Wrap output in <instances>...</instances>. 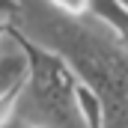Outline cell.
I'll use <instances>...</instances> for the list:
<instances>
[{"label": "cell", "instance_id": "cell-8", "mask_svg": "<svg viewBox=\"0 0 128 128\" xmlns=\"http://www.w3.org/2000/svg\"><path fill=\"white\" fill-rule=\"evenodd\" d=\"M15 96H18V92L0 98V128H6V125H9V119H12V110H15Z\"/></svg>", "mask_w": 128, "mask_h": 128}, {"label": "cell", "instance_id": "cell-3", "mask_svg": "<svg viewBox=\"0 0 128 128\" xmlns=\"http://www.w3.org/2000/svg\"><path fill=\"white\" fill-rule=\"evenodd\" d=\"M30 74V57H27V48L21 42V36L12 30H6V36L0 39V98L12 96L24 86Z\"/></svg>", "mask_w": 128, "mask_h": 128}, {"label": "cell", "instance_id": "cell-10", "mask_svg": "<svg viewBox=\"0 0 128 128\" xmlns=\"http://www.w3.org/2000/svg\"><path fill=\"white\" fill-rule=\"evenodd\" d=\"M6 30H9V24H0V39L6 36Z\"/></svg>", "mask_w": 128, "mask_h": 128}, {"label": "cell", "instance_id": "cell-4", "mask_svg": "<svg viewBox=\"0 0 128 128\" xmlns=\"http://www.w3.org/2000/svg\"><path fill=\"white\" fill-rule=\"evenodd\" d=\"M78 107H80V116H84L86 128H104V104H101V98H98L86 84H80V80H78Z\"/></svg>", "mask_w": 128, "mask_h": 128}, {"label": "cell", "instance_id": "cell-11", "mask_svg": "<svg viewBox=\"0 0 128 128\" xmlns=\"http://www.w3.org/2000/svg\"><path fill=\"white\" fill-rule=\"evenodd\" d=\"M119 3H122V6H125V9H128V0H119Z\"/></svg>", "mask_w": 128, "mask_h": 128}, {"label": "cell", "instance_id": "cell-7", "mask_svg": "<svg viewBox=\"0 0 128 128\" xmlns=\"http://www.w3.org/2000/svg\"><path fill=\"white\" fill-rule=\"evenodd\" d=\"M18 18V0H0V24H9Z\"/></svg>", "mask_w": 128, "mask_h": 128}, {"label": "cell", "instance_id": "cell-2", "mask_svg": "<svg viewBox=\"0 0 128 128\" xmlns=\"http://www.w3.org/2000/svg\"><path fill=\"white\" fill-rule=\"evenodd\" d=\"M21 42L30 57V74L15 96V110H12L9 125L86 128L80 107H78V78L72 74L68 63L60 54L39 48L36 42L24 39V36H21Z\"/></svg>", "mask_w": 128, "mask_h": 128}, {"label": "cell", "instance_id": "cell-1", "mask_svg": "<svg viewBox=\"0 0 128 128\" xmlns=\"http://www.w3.org/2000/svg\"><path fill=\"white\" fill-rule=\"evenodd\" d=\"M12 27L60 54L104 104V128H128V42L101 15H66L48 0H18Z\"/></svg>", "mask_w": 128, "mask_h": 128}, {"label": "cell", "instance_id": "cell-6", "mask_svg": "<svg viewBox=\"0 0 128 128\" xmlns=\"http://www.w3.org/2000/svg\"><path fill=\"white\" fill-rule=\"evenodd\" d=\"M54 9H60L66 15H86L92 12V0H48Z\"/></svg>", "mask_w": 128, "mask_h": 128}, {"label": "cell", "instance_id": "cell-5", "mask_svg": "<svg viewBox=\"0 0 128 128\" xmlns=\"http://www.w3.org/2000/svg\"><path fill=\"white\" fill-rule=\"evenodd\" d=\"M92 12L101 15V18L128 42V9L119 0H92Z\"/></svg>", "mask_w": 128, "mask_h": 128}, {"label": "cell", "instance_id": "cell-9", "mask_svg": "<svg viewBox=\"0 0 128 128\" xmlns=\"http://www.w3.org/2000/svg\"><path fill=\"white\" fill-rule=\"evenodd\" d=\"M6 128H42V125H6Z\"/></svg>", "mask_w": 128, "mask_h": 128}]
</instances>
